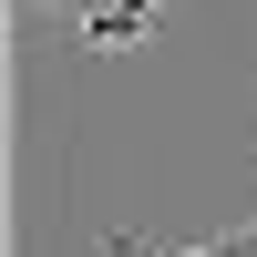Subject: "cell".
Listing matches in <instances>:
<instances>
[{
    "label": "cell",
    "mask_w": 257,
    "mask_h": 257,
    "mask_svg": "<svg viewBox=\"0 0 257 257\" xmlns=\"http://www.w3.org/2000/svg\"><path fill=\"white\" fill-rule=\"evenodd\" d=\"M41 11H72V21H82V31H93V21H103V11H113V0H41Z\"/></svg>",
    "instance_id": "cell-1"
}]
</instances>
